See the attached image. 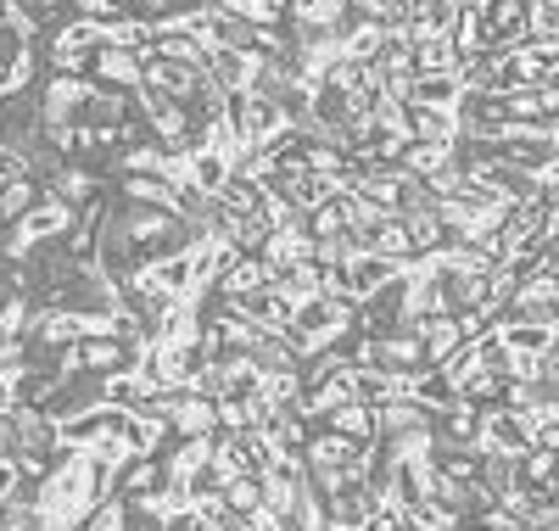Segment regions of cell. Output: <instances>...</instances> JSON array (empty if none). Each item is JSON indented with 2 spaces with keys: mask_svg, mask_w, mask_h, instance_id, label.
<instances>
[{
  "mask_svg": "<svg viewBox=\"0 0 559 531\" xmlns=\"http://www.w3.org/2000/svg\"><path fill=\"white\" fill-rule=\"evenodd\" d=\"M107 45V23H90V17H68L57 34H45V62L51 73H90V57Z\"/></svg>",
  "mask_w": 559,
  "mask_h": 531,
  "instance_id": "obj_1",
  "label": "cell"
},
{
  "mask_svg": "<svg viewBox=\"0 0 559 531\" xmlns=\"http://www.w3.org/2000/svg\"><path fill=\"white\" fill-rule=\"evenodd\" d=\"M90 79H96L102 90H123V95H134L140 90V57L134 51H123V45H102L96 57H90Z\"/></svg>",
  "mask_w": 559,
  "mask_h": 531,
  "instance_id": "obj_2",
  "label": "cell"
},
{
  "mask_svg": "<svg viewBox=\"0 0 559 531\" xmlns=\"http://www.w3.org/2000/svg\"><path fill=\"white\" fill-rule=\"evenodd\" d=\"M168 481H174V475H168V464H163L157 453H152V459H129V464L118 470V493H123L129 504H146V498H157V493L168 487Z\"/></svg>",
  "mask_w": 559,
  "mask_h": 531,
  "instance_id": "obj_3",
  "label": "cell"
},
{
  "mask_svg": "<svg viewBox=\"0 0 559 531\" xmlns=\"http://www.w3.org/2000/svg\"><path fill=\"white\" fill-rule=\"evenodd\" d=\"M459 0H408V39H431L459 28Z\"/></svg>",
  "mask_w": 559,
  "mask_h": 531,
  "instance_id": "obj_4",
  "label": "cell"
},
{
  "mask_svg": "<svg viewBox=\"0 0 559 531\" xmlns=\"http://www.w3.org/2000/svg\"><path fill=\"white\" fill-rule=\"evenodd\" d=\"M51 197H62L68 208H90L102 197V174L96 168H84V163H57L51 174Z\"/></svg>",
  "mask_w": 559,
  "mask_h": 531,
  "instance_id": "obj_5",
  "label": "cell"
},
{
  "mask_svg": "<svg viewBox=\"0 0 559 531\" xmlns=\"http://www.w3.org/2000/svg\"><path fill=\"white\" fill-rule=\"evenodd\" d=\"M498 335H503L509 353H532V358H548L559 347V330L537 324V319H509V324H498Z\"/></svg>",
  "mask_w": 559,
  "mask_h": 531,
  "instance_id": "obj_6",
  "label": "cell"
},
{
  "mask_svg": "<svg viewBox=\"0 0 559 531\" xmlns=\"http://www.w3.org/2000/svg\"><path fill=\"white\" fill-rule=\"evenodd\" d=\"M464 51L453 45V34H431V39H414V79L419 73H459Z\"/></svg>",
  "mask_w": 559,
  "mask_h": 531,
  "instance_id": "obj_7",
  "label": "cell"
},
{
  "mask_svg": "<svg viewBox=\"0 0 559 531\" xmlns=\"http://www.w3.org/2000/svg\"><path fill=\"white\" fill-rule=\"evenodd\" d=\"M229 179H236V163H229L224 152H213V146H191V185L202 190V197H218Z\"/></svg>",
  "mask_w": 559,
  "mask_h": 531,
  "instance_id": "obj_8",
  "label": "cell"
},
{
  "mask_svg": "<svg viewBox=\"0 0 559 531\" xmlns=\"http://www.w3.org/2000/svg\"><path fill=\"white\" fill-rule=\"evenodd\" d=\"M453 163H464L459 146H437V140H408V152H403V168H408L414 179H437V174L453 168Z\"/></svg>",
  "mask_w": 559,
  "mask_h": 531,
  "instance_id": "obj_9",
  "label": "cell"
},
{
  "mask_svg": "<svg viewBox=\"0 0 559 531\" xmlns=\"http://www.w3.org/2000/svg\"><path fill=\"white\" fill-rule=\"evenodd\" d=\"M459 95H464L459 73H419L414 90H408V107H448V113H453Z\"/></svg>",
  "mask_w": 559,
  "mask_h": 531,
  "instance_id": "obj_10",
  "label": "cell"
},
{
  "mask_svg": "<svg viewBox=\"0 0 559 531\" xmlns=\"http://www.w3.org/2000/svg\"><path fill=\"white\" fill-rule=\"evenodd\" d=\"M414 140H437V146H459V118L448 107H408Z\"/></svg>",
  "mask_w": 559,
  "mask_h": 531,
  "instance_id": "obj_11",
  "label": "cell"
},
{
  "mask_svg": "<svg viewBox=\"0 0 559 531\" xmlns=\"http://www.w3.org/2000/svg\"><path fill=\"white\" fill-rule=\"evenodd\" d=\"M324 425L342 430V437H353V442H381V414L369 409V403H342Z\"/></svg>",
  "mask_w": 559,
  "mask_h": 531,
  "instance_id": "obj_12",
  "label": "cell"
},
{
  "mask_svg": "<svg viewBox=\"0 0 559 531\" xmlns=\"http://www.w3.org/2000/svg\"><path fill=\"white\" fill-rule=\"evenodd\" d=\"M280 274L269 269V258H241L236 269H229V280H224V292L229 297H252V292H269Z\"/></svg>",
  "mask_w": 559,
  "mask_h": 531,
  "instance_id": "obj_13",
  "label": "cell"
},
{
  "mask_svg": "<svg viewBox=\"0 0 559 531\" xmlns=\"http://www.w3.org/2000/svg\"><path fill=\"white\" fill-rule=\"evenodd\" d=\"M224 12H236L241 23H252V28H280L286 23V12H280V0H218Z\"/></svg>",
  "mask_w": 559,
  "mask_h": 531,
  "instance_id": "obj_14",
  "label": "cell"
},
{
  "mask_svg": "<svg viewBox=\"0 0 559 531\" xmlns=\"http://www.w3.org/2000/svg\"><path fill=\"white\" fill-rule=\"evenodd\" d=\"M45 197V190H39V179H17V185H0V219H7V224H17L34 202Z\"/></svg>",
  "mask_w": 559,
  "mask_h": 531,
  "instance_id": "obj_15",
  "label": "cell"
},
{
  "mask_svg": "<svg viewBox=\"0 0 559 531\" xmlns=\"http://www.w3.org/2000/svg\"><path fill=\"white\" fill-rule=\"evenodd\" d=\"M308 229H313V235H342V229H347V197H342V190H336V197H324V202L308 213Z\"/></svg>",
  "mask_w": 559,
  "mask_h": 531,
  "instance_id": "obj_16",
  "label": "cell"
},
{
  "mask_svg": "<svg viewBox=\"0 0 559 531\" xmlns=\"http://www.w3.org/2000/svg\"><path fill=\"white\" fill-rule=\"evenodd\" d=\"M17 179H34V163H28V152L12 146V140H0V185H17Z\"/></svg>",
  "mask_w": 559,
  "mask_h": 531,
  "instance_id": "obj_17",
  "label": "cell"
},
{
  "mask_svg": "<svg viewBox=\"0 0 559 531\" xmlns=\"http://www.w3.org/2000/svg\"><path fill=\"white\" fill-rule=\"evenodd\" d=\"M163 531H213V520H207L202 504H185V509H174V515L163 520Z\"/></svg>",
  "mask_w": 559,
  "mask_h": 531,
  "instance_id": "obj_18",
  "label": "cell"
},
{
  "mask_svg": "<svg viewBox=\"0 0 559 531\" xmlns=\"http://www.w3.org/2000/svg\"><path fill=\"white\" fill-rule=\"evenodd\" d=\"M23 498V464L17 459H0V509Z\"/></svg>",
  "mask_w": 559,
  "mask_h": 531,
  "instance_id": "obj_19",
  "label": "cell"
},
{
  "mask_svg": "<svg viewBox=\"0 0 559 531\" xmlns=\"http://www.w3.org/2000/svg\"><path fill=\"white\" fill-rule=\"evenodd\" d=\"M73 12L90 17V23H118V17H123L118 0H73Z\"/></svg>",
  "mask_w": 559,
  "mask_h": 531,
  "instance_id": "obj_20",
  "label": "cell"
},
{
  "mask_svg": "<svg viewBox=\"0 0 559 531\" xmlns=\"http://www.w3.org/2000/svg\"><path fill=\"white\" fill-rule=\"evenodd\" d=\"M12 292V280H7V263H0V297H7Z\"/></svg>",
  "mask_w": 559,
  "mask_h": 531,
  "instance_id": "obj_21",
  "label": "cell"
}]
</instances>
